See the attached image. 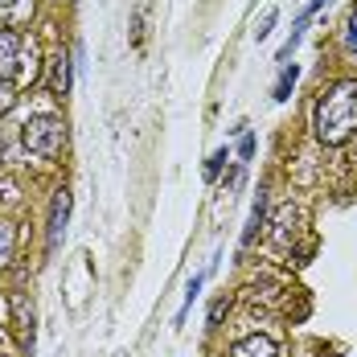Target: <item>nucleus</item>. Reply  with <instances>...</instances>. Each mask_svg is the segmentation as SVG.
I'll return each mask as SVG.
<instances>
[{
  "label": "nucleus",
  "instance_id": "obj_1",
  "mask_svg": "<svg viewBox=\"0 0 357 357\" xmlns=\"http://www.w3.org/2000/svg\"><path fill=\"white\" fill-rule=\"evenodd\" d=\"M357 132V82L354 78H341L333 82L317 103V140L337 148Z\"/></svg>",
  "mask_w": 357,
  "mask_h": 357
},
{
  "label": "nucleus",
  "instance_id": "obj_2",
  "mask_svg": "<svg viewBox=\"0 0 357 357\" xmlns=\"http://www.w3.org/2000/svg\"><path fill=\"white\" fill-rule=\"evenodd\" d=\"M21 140H25V148H29L33 156H45V160H50V156H58L62 144H66V123H62L58 115H37V119L25 123Z\"/></svg>",
  "mask_w": 357,
  "mask_h": 357
},
{
  "label": "nucleus",
  "instance_id": "obj_3",
  "mask_svg": "<svg viewBox=\"0 0 357 357\" xmlns=\"http://www.w3.org/2000/svg\"><path fill=\"white\" fill-rule=\"evenodd\" d=\"M17 66H21V33L0 29V78H13Z\"/></svg>",
  "mask_w": 357,
  "mask_h": 357
},
{
  "label": "nucleus",
  "instance_id": "obj_4",
  "mask_svg": "<svg viewBox=\"0 0 357 357\" xmlns=\"http://www.w3.org/2000/svg\"><path fill=\"white\" fill-rule=\"evenodd\" d=\"M66 222H70V193L62 189L54 197V210H50V247H58L66 238Z\"/></svg>",
  "mask_w": 357,
  "mask_h": 357
},
{
  "label": "nucleus",
  "instance_id": "obj_5",
  "mask_svg": "<svg viewBox=\"0 0 357 357\" xmlns=\"http://www.w3.org/2000/svg\"><path fill=\"white\" fill-rule=\"evenodd\" d=\"M230 357H280V349H275V341H271V337L250 333V337H243V341H234Z\"/></svg>",
  "mask_w": 357,
  "mask_h": 357
},
{
  "label": "nucleus",
  "instance_id": "obj_6",
  "mask_svg": "<svg viewBox=\"0 0 357 357\" xmlns=\"http://www.w3.org/2000/svg\"><path fill=\"white\" fill-rule=\"evenodd\" d=\"M263 218H267V193L259 189V197H255V206H250V222H247V230H243V247H250V243H255V234H259Z\"/></svg>",
  "mask_w": 357,
  "mask_h": 357
},
{
  "label": "nucleus",
  "instance_id": "obj_7",
  "mask_svg": "<svg viewBox=\"0 0 357 357\" xmlns=\"http://www.w3.org/2000/svg\"><path fill=\"white\" fill-rule=\"evenodd\" d=\"M29 13H33V0H0V17L13 21V25L29 21Z\"/></svg>",
  "mask_w": 357,
  "mask_h": 357
},
{
  "label": "nucleus",
  "instance_id": "obj_8",
  "mask_svg": "<svg viewBox=\"0 0 357 357\" xmlns=\"http://www.w3.org/2000/svg\"><path fill=\"white\" fill-rule=\"evenodd\" d=\"M210 271H214V267H210ZM210 271H202V275H193V280H189V287H185V304H181L177 321H185V312H189V308H193V300H197V296H202V284H206V280H210Z\"/></svg>",
  "mask_w": 357,
  "mask_h": 357
},
{
  "label": "nucleus",
  "instance_id": "obj_9",
  "mask_svg": "<svg viewBox=\"0 0 357 357\" xmlns=\"http://www.w3.org/2000/svg\"><path fill=\"white\" fill-rule=\"evenodd\" d=\"M291 82H296V66H287V62H284V70H280V82H275V103H284L287 95H291Z\"/></svg>",
  "mask_w": 357,
  "mask_h": 357
},
{
  "label": "nucleus",
  "instance_id": "obj_10",
  "mask_svg": "<svg viewBox=\"0 0 357 357\" xmlns=\"http://www.w3.org/2000/svg\"><path fill=\"white\" fill-rule=\"evenodd\" d=\"M275 21H280V13H275V8H267V13H263V21L255 25V41H263V37H271V29H275Z\"/></svg>",
  "mask_w": 357,
  "mask_h": 357
},
{
  "label": "nucleus",
  "instance_id": "obj_11",
  "mask_svg": "<svg viewBox=\"0 0 357 357\" xmlns=\"http://www.w3.org/2000/svg\"><path fill=\"white\" fill-rule=\"evenodd\" d=\"M8 255H13V226L0 222V267L8 263Z\"/></svg>",
  "mask_w": 357,
  "mask_h": 357
},
{
  "label": "nucleus",
  "instance_id": "obj_12",
  "mask_svg": "<svg viewBox=\"0 0 357 357\" xmlns=\"http://www.w3.org/2000/svg\"><path fill=\"white\" fill-rule=\"evenodd\" d=\"M250 156H255V132H243V140H238V169L247 165Z\"/></svg>",
  "mask_w": 357,
  "mask_h": 357
},
{
  "label": "nucleus",
  "instance_id": "obj_13",
  "mask_svg": "<svg viewBox=\"0 0 357 357\" xmlns=\"http://www.w3.org/2000/svg\"><path fill=\"white\" fill-rule=\"evenodd\" d=\"M54 82H58V91H62V95L70 91V62H66V58H58V74H54Z\"/></svg>",
  "mask_w": 357,
  "mask_h": 357
},
{
  "label": "nucleus",
  "instance_id": "obj_14",
  "mask_svg": "<svg viewBox=\"0 0 357 357\" xmlns=\"http://www.w3.org/2000/svg\"><path fill=\"white\" fill-rule=\"evenodd\" d=\"M226 160H230V152H226V148H222V152H214V156H210V165H206V177L214 181L218 173H222V165H226Z\"/></svg>",
  "mask_w": 357,
  "mask_h": 357
},
{
  "label": "nucleus",
  "instance_id": "obj_15",
  "mask_svg": "<svg viewBox=\"0 0 357 357\" xmlns=\"http://www.w3.org/2000/svg\"><path fill=\"white\" fill-rule=\"evenodd\" d=\"M345 50L357 54V8L349 13V25H345Z\"/></svg>",
  "mask_w": 357,
  "mask_h": 357
},
{
  "label": "nucleus",
  "instance_id": "obj_16",
  "mask_svg": "<svg viewBox=\"0 0 357 357\" xmlns=\"http://www.w3.org/2000/svg\"><path fill=\"white\" fill-rule=\"evenodd\" d=\"M8 107H13V91H8V82L0 78V115H4Z\"/></svg>",
  "mask_w": 357,
  "mask_h": 357
},
{
  "label": "nucleus",
  "instance_id": "obj_17",
  "mask_svg": "<svg viewBox=\"0 0 357 357\" xmlns=\"http://www.w3.org/2000/svg\"><path fill=\"white\" fill-rule=\"evenodd\" d=\"M222 308H226V300H218L214 308H210V324H218V317H222Z\"/></svg>",
  "mask_w": 357,
  "mask_h": 357
}]
</instances>
